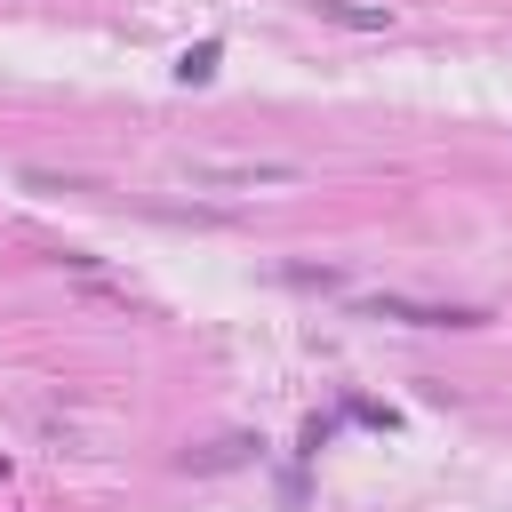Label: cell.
<instances>
[{"label": "cell", "mask_w": 512, "mask_h": 512, "mask_svg": "<svg viewBox=\"0 0 512 512\" xmlns=\"http://www.w3.org/2000/svg\"><path fill=\"white\" fill-rule=\"evenodd\" d=\"M296 176H304L296 160H184V184L192 192H280Z\"/></svg>", "instance_id": "cell-1"}, {"label": "cell", "mask_w": 512, "mask_h": 512, "mask_svg": "<svg viewBox=\"0 0 512 512\" xmlns=\"http://www.w3.org/2000/svg\"><path fill=\"white\" fill-rule=\"evenodd\" d=\"M360 320H400V328H488L480 304H424V296H360Z\"/></svg>", "instance_id": "cell-2"}, {"label": "cell", "mask_w": 512, "mask_h": 512, "mask_svg": "<svg viewBox=\"0 0 512 512\" xmlns=\"http://www.w3.org/2000/svg\"><path fill=\"white\" fill-rule=\"evenodd\" d=\"M264 440H248V432H224V440H208V448H192L184 456V472H232V464H248Z\"/></svg>", "instance_id": "cell-3"}, {"label": "cell", "mask_w": 512, "mask_h": 512, "mask_svg": "<svg viewBox=\"0 0 512 512\" xmlns=\"http://www.w3.org/2000/svg\"><path fill=\"white\" fill-rule=\"evenodd\" d=\"M312 16L344 32H392V8H360V0H312Z\"/></svg>", "instance_id": "cell-4"}, {"label": "cell", "mask_w": 512, "mask_h": 512, "mask_svg": "<svg viewBox=\"0 0 512 512\" xmlns=\"http://www.w3.org/2000/svg\"><path fill=\"white\" fill-rule=\"evenodd\" d=\"M280 280H288V288H344V272H336V264H288Z\"/></svg>", "instance_id": "cell-5"}, {"label": "cell", "mask_w": 512, "mask_h": 512, "mask_svg": "<svg viewBox=\"0 0 512 512\" xmlns=\"http://www.w3.org/2000/svg\"><path fill=\"white\" fill-rule=\"evenodd\" d=\"M208 72H216V40H200V48L176 56V80H208Z\"/></svg>", "instance_id": "cell-6"}]
</instances>
